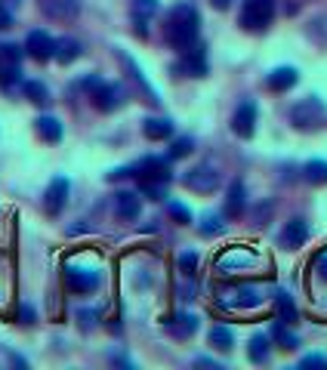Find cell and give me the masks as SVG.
<instances>
[{
	"mask_svg": "<svg viewBox=\"0 0 327 370\" xmlns=\"http://www.w3.org/2000/svg\"><path fill=\"white\" fill-rule=\"evenodd\" d=\"M300 367H327V361L321 358V355H305V358L300 361Z\"/></svg>",
	"mask_w": 327,
	"mask_h": 370,
	"instance_id": "38",
	"label": "cell"
},
{
	"mask_svg": "<svg viewBox=\"0 0 327 370\" xmlns=\"http://www.w3.org/2000/svg\"><path fill=\"white\" fill-rule=\"evenodd\" d=\"M198 31H201V16L191 3H176L173 10L167 13V25H164V34H167V44L173 49H189L191 44H198Z\"/></svg>",
	"mask_w": 327,
	"mask_h": 370,
	"instance_id": "1",
	"label": "cell"
},
{
	"mask_svg": "<svg viewBox=\"0 0 327 370\" xmlns=\"http://www.w3.org/2000/svg\"><path fill=\"white\" fill-rule=\"evenodd\" d=\"M186 53V59H182V71H189V74L195 77H204L207 74V62H204V47L191 44L189 49H182Z\"/></svg>",
	"mask_w": 327,
	"mask_h": 370,
	"instance_id": "17",
	"label": "cell"
},
{
	"mask_svg": "<svg viewBox=\"0 0 327 370\" xmlns=\"http://www.w3.org/2000/svg\"><path fill=\"white\" fill-rule=\"evenodd\" d=\"M142 133H145L148 139H154V142L170 139V136H173V120H167V118H148L145 124H142Z\"/></svg>",
	"mask_w": 327,
	"mask_h": 370,
	"instance_id": "20",
	"label": "cell"
},
{
	"mask_svg": "<svg viewBox=\"0 0 327 370\" xmlns=\"http://www.w3.org/2000/svg\"><path fill=\"white\" fill-rule=\"evenodd\" d=\"M278 315H281V321H287V324H294L296 318H300V312H296V305L287 293H278Z\"/></svg>",
	"mask_w": 327,
	"mask_h": 370,
	"instance_id": "29",
	"label": "cell"
},
{
	"mask_svg": "<svg viewBox=\"0 0 327 370\" xmlns=\"http://www.w3.org/2000/svg\"><path fill=\"white\" fill-rule=\"evenodd\" d=\"M315 272L321 275V281H327V253L318 256V262H315Z\"/></svg>",
	"mask_w": 327,
	"mask_h": 370,
	"instance_id": "39",
	"label": "cell"
},
{
	"mask_svg": "<svg viewBox=\"0 0 327 370\" xmlns=\"http://www.w3.org/2000/svg\"><path fill=\"white\" fill-rule=\"evenodd\" d=\"M68 179L65 176H56L53 182H49V188H47V195H44V210L49 213V216H59L62 207H65V201H68Z\"/></svg>",
	"mask_w": 327,
	"mask_h": 370,
	"instance_id": "6",
	"label": "cell"
},
{
	"mask_svg": "<svg viewBox=\"0 0 327 370\" xmlns=\"http://www.w3.org/2000/svg\"><path fill=\"white\" fill-rule=\"evenodd\" d=\"M219 182H223V176H219V170L213 167V163H198V167H191L186 176H182V185L191 191H198V195H210V191L219 188Z\"/></svg>",
	"mask_w": 327,
	"mask_h": 370,
	"instance_id": "3",
	"label": "cell"
},
{
	"mask_svg": "<svg viewBox=\"0 0 327 370\" xmlns=\"http://www.w3.org/2000/svg\"><path fill=\"white\" fill-rule=\"evenodd\" d=\"M19 81H22V68H19V62L0 59V87H3V90H13Z\"/></svg>",
	"mask_w": 327,
	"mask_h": 370,
	"instance_id": "24",
	"label": "cell"
},
{
	"mask_svg": "<svg viewBox=\"0 0 327 370\" xmlns=\"http://www.w3.org/2000/svg\"><path fill=\"white\" fill-rule=\"evenodd\" d=\"M38 6L53 22H71L77 16V0H38Z\"/></svg>",
	"mask_w": 327,
	"mask_h": 370,
	"instance_id": "10",
	"label": "cell"
},
{
	"mask_svg": "<svg viewBox=\"0 0 327 370\" xmlns=\"http://www.w3.org/2000/svg\"><path fill=\"white\" fill-rule=\"evenodd\" d=\"M133 176L139 179V185H167L170 182V161L167 158H142L133 167Z\"/></svg>",
	"mask_w": 327,
	"mask_h": 370,
	"instance_id": "5",
	"label": "cell"
},
{
	"mask_svg": "<svg viewBox=\"0 0 327 370\" xmlns=\"http://www.w3.org/2000/svg\"><path fill=\"white\" fill-rule=\"evenodd\" d=\"M244 204H247L244 182L234 179L229 185V198H225V216H241V213H244Z\"/></svg>",
	"mask_w": 327,
	"mask_h": 370,
	"instance_id": "19",
	"label": "cell"
},
{
	"mask_svg": "<svg viewBox=\"0 0 327 370\" xmlns=\"http://www.w3.org/2000/svg\"><path fill=\"white\" fill-rule=\"evenodd\" d=\"M180 268H182V272H186V275H191V272H195V268H198V253H182L180 256Z\"/></svg>",
	"mask_w": 327,
	"mask_h": 370,
	"instance_id": "35",
	"label": "cell"
},
{
	"mask_svg": "<svg viewBox=\"0 0 327 370\" xmlns=\"http://www.w3.org/2000/svg\"><path fill=\"white\" fill-rule=\"evenodd\" d=\"M269 352H272V337H269V333H253L250 343H247V358H250L253 364H262V361L269 358Z\"/></svg>",
	"mask_w": 327,
	"mask_h": 370,
	"instance_id": "18",
	"label": "cell"
},
{
	"mask_svg": "<svg viewBox=\"0 0 327 370\" xmlns=\"http://www.w3.org/2000/svg\"><path fill=\"white\" fill-rule=\"evenodd\" d=\"M34 127H38V136H40V139H47V142H59V139H62V124H59L56 118L44 115V118L34 120Z\"/></svg>",
	"mask_w": 327,
	"mask_h": 370,
	"instance_id": "22",
	"label": "cell"
},
{
	"mask_svg": "<svg viewBox=\"0 0 327 370\" xmlns=\"http://www.w3.org/2000/svg\"><path fill=\"white\" fill-rule=\"evenodd\" d=\"M139 195H133V191H118L115 195V213L120 219H127V223H133V219H139Z\"/></svg>",
	"mask_w": 327,
	"mask_h": 370,
	"instance_id": "13",
	"label": "cell"
},
{
	"mask_svg": "<svg viewBox=\"0 0 327 370\" xmlns=\"http://www.w3.org/2000/svg\"><path fill=\"white\" fill-rule=\"evenodd\" d=\"M22 90H25V96L31 99L34 105H47V102H49V92H47V87H44L40 81H25Z\"/></svg>",
	"mask_w": 327,
	"mask_h": 370,
	"instance_id": "28",
	"label": "cell"
},
{
	"mask_svg": "<svg viewBox=\"0 0 327 370\" xmlns=\"http://www.w3.org/2000/svg\"><path fill=\"white\" fill-rule=\"evenodd\" d=\"M219 232H223V219H219L216 213H204V219H201V234H204V238L219 234Z\"/></svg>",
	"mask_w": 327,
	"mask_h": 370,
	"instance_id": "31",
	"label": "cell"
},
{
	"mask_svg": "<svg viewBox=\"0 0 327 370\" xmlns=\"http://www.w3.org/2000/svg\"><path fill=\"white\" fill-rule=\"evenodd\" d=\"M0 364H10V367H28L25 358H19V355L13 352H0Z\"/></svg>",
	"mask_w": 327,
	"mask_h": 370,
	"instance_id": "36",
	"label": "cell"
},
{
	"mask_svg": "<svg viewBox=\"0 0 327 370\" xmlns=\"http://www.w3.org/2000/svg\"><path fill=\"white\" fill-rule=\"evenodd\" d=\"M290 120H294L296 130H312V127H318L324 120V102L318 96L303 99V102H296L290 108Z\"/></svg>",
	"mask_w": 327,
	"mask_h": 370,
	"instance_id": "4",
	"label": "cell"
},
{
	"mask_svg": "<svg viewBox=\"0 0 327 370\" xmlns=\"http://www.w3.org/2000/svg\"><path fill=\"white\" fill-rule=\"evenodd\" d=\"M170 216L173 219H180V223H191V213H189V207H182V204H176V201H170Z\"/></svg>",
	"mask_w": 327,
	"mask_h": 370,
	"instance_id": "33",
	"label": "cell"
},
{
	"mask_svg": "<svg viewBox=\"0 0 327 370\" xmlns=\"http://www.w3.org/2000/svg\"><path fill=\"white\" fill-rule=\"evenodd\" d=\"M303 173L312 185H327V161H309L303 167Z\"/></svg>",
	"mask_w": 327,
	"mask_h": 370,
	"instance_id": "27",
	"label": "cell"
},
{
	"mask_svg": "<svg viewBox=\"0 0 327 370\" xmlns=\"http://www.w3.org/2000/svg\"><path fill=\"white\" fill-rule=\"evenodd\" d=\"M260 303H262V293L257 287H234L229 300H225V305H232V309H257Z\"/></svg>",
	"mask_w": 327,
	"mask_h": 370,
	"instance_id": "14",
	"label": "cell"
},
{
	"mask_svg": "<svg viewBox=\"0 0 327 370\" xmlns=\"http://www.w3.org/2000/svg\"><path fill=\"white\" fill-rule=\"evenodd\" d=\"M81 56V44H77L74 38H62V40H56V47H53V59H59L62 65H71V62Z\"/></svg>",
	"mask_w": 327,
	"mask_h": 370,
	"instance_id": "21",
	"label": "cell"
},
{
	"mask_svg": "<svg viewBox=\"0 0 327 370\" xmlns=\"http://www.w3.org/2000/svg\"><path fill=\"white\" fill-rule=\"evenodd\" d=\"M0 3H3V6H10V10H13V6H16L19 0H0Z\"/></svg>",
	"mask_w": 327,
	"mask_h": 370,
	"instance_id": "42",
	"label": "cell"
},
{
	"mask_svg": "<svg viewBox=\"0 0 327 370\" xmlns=\"http://www.w3.org/2000/svg\"><path fill=\"white\" fill-rule=\"evenodd\" d=\"M0 59L19 62V59H22V47H16V44H3V47H0Z\"/></svg>",
	"mask_w": 327,
	"mask_h": 370,
	"instance_id": "34",
	"label": "cell"
},
{
	"mask_svg": "<svg viewBox=\"0 0 327 370\" xmlns=\"http://www.w3.org/2000/svg\"><path fill=\"white\" fill-rule=\"evenodd\" d=\"M6 28H13V10L0 3V31H6Z\"/></svg>",
	"mask_w": 327,
	"mask_h": 370,
	"instance_id": "37",
	"label": "cell"
},
{
	"mask_svg": "<svg viewBox=\"0 0 327 370\" xmlns=\"http://www.w3.org/2000/svg\"><path fill=\"white\" fill-rule=\"evenodd\" d=\"M158 13V0H133V22L136 34H148V19Z\"/></svg>",
	"mask_w": 327,
	"mask_h": 370,
	"instance_id": "16",
	"label": "cell"
},
{
	"mask_svg": "<svg viewBox=\"0 0 327 370\" xmlns=\"http://www.w3.org/2000/svg\"><path fill=\"white\" fill-rule=\"evenodd\" d=\"M232 130H234V136L250 139L253 130H257V105H253V102H241L238 111H234V118H232Z\"/></svg>",
	"mask_w": 327,
	"mask_h": 370,
	"instance_id": "7",
	"label": "cell"
},
{
	"mask_svg": "<svg viewBox=\"0 0 327 370\" xmlns=\"http://www.w3.org/2000/svg\"><path fill=\"white\" fill-rule=\"evenodd\" d=\"M275 19V0H244L241 3V28L262 31Z\"/></svg>",
	"mask_w": 327,
	"mask_h": 370,
	"instance_id": "2",
	"label": "cell"
},
{
	"mask_svg": "<svg viewBox=\"0 0 327 370\" xmlns=\"http://www.w3.org/2000/svg\"><path fill=\"white\" fill-rule=\"evenodd\" d=\"M120 102H124V90H120L118 83L99 81L93 87V105L99 111H115V108H120Z\"/></svg>",
	"mask_w": 327,
	"mask_h": 370,
	"instance_id": "8",
	"label": "cell"
},
{
	"mask_svg": "<svg viewBox=\"0 0 327 370\" xmlns=\"http://www.w3.org/2000/svg\"><path fill=\"white\" fill-rule=\"evenodd\" d=\"M210 3L216 6V10H229V6H232V0H210Z\"/></svg>",
	"mask_w": 327,
	"mask_h": 370,
	"instance_id": "40",
	"label": "cell"
},
{
	"mask_svg": "<svg viewBox=\"0 0 327 370\" xmlns=\"http://www.w3.org/2000/svg\"><path fill=\"white\" fill-rule=\"evenodd\" d=\"M22 318H25V324H31V321H34V312H31V305H25V309H22Z\"/></svg>",
	"mask_w": 327,
	"mask_h": 370,
	"instance_id": "41",
	"label": "cell"
},
{
	"mask_svg": "<svg viewBox=\"0 0 327 370\" xmlns=\"http://www.w3.org/2000/svg\"><path fill=\"white\" fill-rule=\"evenodd\" d=\"M210 346L213 348H219V352H232V346H234V337H232V330L229 327H213L210 330Z\"/></svg>",
	"mask_w": 327,
	"mask_h": 370,
	"instance_id": "25",
	"label": "cell"
},
{
	"mask_svg": "<svg viewBox=\"0 0 327 370\" xmlns=\"http://www.w3.org/2000/svg\"><path fill=\"white\" fill-rule=\"evenodd\" d=\"M305 238H309V225H305V219H290L287 225L281 229V247H287V250H296V247L305 244Z\"/></svg>",
	"mask_w": 327,
	"mask_h": 370,
	"instance_id": "11",
	"label": "cell"
},
{
	"mask_svg": "<svg viewBox=\"0 0 327 370\" xmlns=\"http://www.w3.org/2000/svg\"><path fill=\"white\" fill-rule=\"evenodd\" d=\"M253 262H257V256H253L250 250H229L223 256V259H219V268H223V272H229V268H244V266H253Z\"/></svg>",
	"mask_w": 327,
	"mask_h": 370,
	"instance_id": "23",
	"label": "cell"
},
{
	"mask_svg": "<svg viewBox=\"0 0 327 370\" xmlns=\"http://www.w3.org/2000/svg\"><path fill=\"white\" fill-rule=\"evenodd\" d=\"M296 81H300V74H296V68H290V65H281V68H275L272 74L266 77L269 90H275V92H284V90L296 87Z\"/></svg>",
	"mask_w": 327,
	"mask_h": 370,
	"instance_id": "15",
	"label": "cell"
},
{
	"mask_svg": "<svg viewBox=\"0 0 327 370\" xmlns=\"http://www.w3.org/2000/svg\"><path fill=\"white\" fill-rule=\"evenodd\" d=\"M53 47H56V40L49 38L47 31H31L25 38V53L31 56L34 62H47V59H53Z\"/></svg>",
	"mask_w": 327,
	"mask_h": 370,
	"instance_id": "9",
	"label": "cell"
},
{
	"mask_svg": "<svg viewBox=\"0 0 327 370\" xmlns=\"http://www.w3.org/2000/svg\"><path fill=\"white\" fill-rule=\"evenodd\" d=\"M65 287L74 293H90L99 287V275L96 272H83V268H65Z\"/></svg>",
	"mask_w": 327,
	"mask_h": 370,
	"instance_id": "12",
	"label": "cell"
},
{
	"mask_svg": "<svg viewBox=\"0 0 327 370\" xmlns=\"http://www.w3.org/2000/svg\"><path fill=\"white\" fill-rule=\"evenodd\" d=\"M195 330H198L195 315H176L173 321H170V333H176V337H191Z\"/></svg>",
	"mask_w": 327,
	"mask_h": 370,
	"instance_id": "26",
	"label": "cell"
},
{
	"mask_svg": "<svg viewBox=\"0 0 327 370\" xmlns=\"http://www.w3.org/2000/svg\"><path fill=\"white\" fill-rule=\"evenodd\" d=\"M272 339H278V343H281V348H300V339H296L294 333H290L287 327H284V321H281V324H275Z\"/></svg>",
	"mask_w": 327,
	"mask_h": 370,
	"instance_id": "30",
	"label": "cell"
},
{
	"mask_svg": "<svg viewBox=\"0 0 327 370\" xmlns=\"http://www.w3.org/2000/svg\"><path fill=\"white\" fill-rule=\"evenodd\" d=\"M191 145H195V142H191L189 136H182V139H176L173 145H170V161L173 158H186V154L191 152Z\"/></svg>",
	"mask_w": 327,
	"mask_h": 370,
	"instance_id": "32",
	"label": "cell"
}]
</instances>
